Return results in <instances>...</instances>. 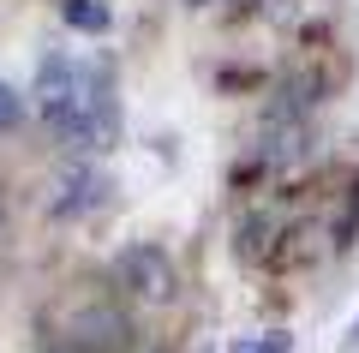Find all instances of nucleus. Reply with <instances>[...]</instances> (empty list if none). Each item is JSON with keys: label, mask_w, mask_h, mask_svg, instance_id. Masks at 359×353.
Listing matches in <instances>:
<instances>
[{"label": "nucleus", "mask_w": 359, "mask_h": 353, "mask_svg": "<svg viewBox=\"0 0 359 353\" xmlns=\"http://www.w3.org/2000/svg\"><path fill=\"white\" fill-rule=\"evenodd\" d=\"M36 108H42L48 126H60L72 114H90V108H108V72L102 66H84V60H42Z\"/></svg>", "instance_id": "f257e3e1"}, {"label": "nucleus", "mask_w": 359, "mask_h": 353, "mask_svg": "<svg viewBox=\"0 0 359 353\" xmlns=\"http://www.w3.org/2000/svg\"><path fill=\"white\" fill-rule=\"evenodd\" d=\"M114 269H120V281H126L138 300H150V305H168V300L180 293V269H174V258H168L162 246H150V240L126 246Z\"/></svg>", "instance_id": "f03ea898"}, {"label": "nucleus", "mask_w": 359, "mask_h": 353, "mask_svg": "<svg viewBox=\"0 0 359 353\" xmlns=\"http://www.w3.org/2000/svg\"><path fill=\"white\" fill-rule=\"evenodd\" d=\"M114 132H120V114H114V102H108V108H90V114L60 120V126H54V144L72 150V156H96V150L114 144Z\"/></svg>", "instance_id": "7ed1b4c3"}, {"label": "nucleus", "mask_w": 359, "mask_h": 353, "mask_svg": "<svg viewBox=\"0 0 359 353\" xmlns=\"http://www.w3.org/2000/svg\"><path fill=\"white\" fill-rule=\"evenodd\" d=\"M54 192H60V198H54V215H84V210H96V204L108 198V174L90 168V162H72Z\"/></svg>", "instance_id": "20e7f679"}, {"label": "nucleus", "mask_w": 359, "mask_h": 353, "mask_svg": "<svg viewBox=\"0 0 359 353\" xmlns=\"http://www.w3.org/2000/svg\"><path fill=\"white\" fill-rule=\"evenodd\" d=\"M72 329H78L72 341H84L90 353H108L114 341H126V317H120V312H108V305H84V312L72 317Z\"/></svg>", "instance_id": "39448f33"}, {"label": "nucleus", "mask_w": 359, "mask_h": 353, "mask_svg": "<svg viewBox=\"0 0 359 353\" xmlns=\"http://www.w3.org/2000/svg\"><path fill=\"white\" fill-rule=\"evenodd\" d=\"M60 18L72 30H84V36H102V30L114 25V13H108L102 0H60Z\"/></svg>", "instance_id": "423d86ee"}, {"label": "nucleus", "mask_w": 359, "mask_h": 353, "mask_svg": "<svg viewBox=\"0 0 359 353\" xmlns=\"http://www.w3.org/2000/svg\"><path fill=\"white\" fill-rule=\"evenodd\" d=\"M287 347H294V335H287V329H269L264 341H240L233 353H287Z\"/></svg>", "instance_id": "0eeeda50"}, {"label": "nucleus", "mask_w": 359, "mask_h": 353, "mask_svg": "<svg viewBox=\"0 0 359 353\" xmlns=\"http://www.w3.org/2000/svg\"><path fill=\"white\" fill-rule=\"evenodd\" d=\"M18 114H25V96H18L13 84H0V132L18 126Z\"/></svg>", "instance_id": "6e6552de"}, {"label": "nucleus", "mask_w": 359, "mask_h": 353, "mask_svg": "<svg viewBox=\"0 0 359 353\" xmlns=\"http://www.w3.org/2000/svg\"><path fill=\"white\" fill-rule=\"evenodd\" d=\"M353 341H359V324H353Z\"/></svg>", "instance_id": "1a4fd4ad"}, {"label": "nucleus", "mask_w": 359, "mask_h": 353, "mask_svg": "<svg viewBox=\"0 0 359 353\" xmlns=\"http://www.w3.org/2000/svg\"><path fill=\"white\" fill-rule=\"evenodd\" d=\"M192 6H204V0H192Z\"/></svg>", "instance_id": "9d476101"}]
</instances>
